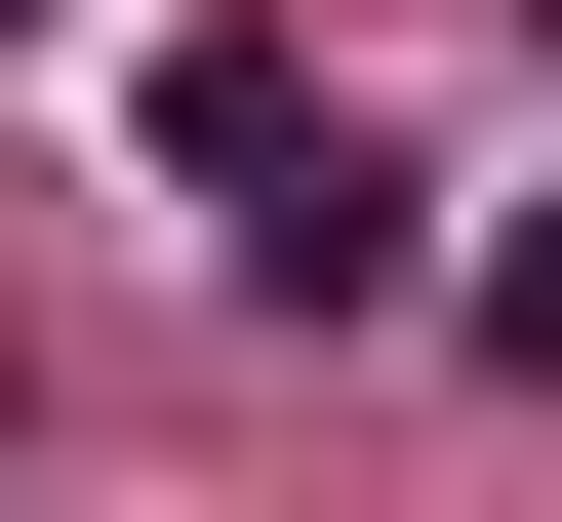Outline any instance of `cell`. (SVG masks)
<instances>
[{
	"mask_svg": "<svg viewBox=\"0 0 562 522\" xmlns=\"http://www.w3.org/2000/svg\"><path fill=\"white\" fill-rule=\"evenodd\" d=\"M161 201H201L241 322H402V162H362L322 41H161Z\"/></svg>",
	"mask_w": 562,
	"mask_h": 522,
	"instance_id": "cell-1",
	"label": "cell"
},
{
	"mask_svg": "<svg viewBox=\"0 0 562 522\" xmlns=\"http://www.w3.org/2000/svg\"><path fill=\"white\" fill-rule=\"evenodd\" d=\"M0 41H41V0H0Z\"/></svg>",
	"mask_w": 562,
	"mask_h": 522,
	"instance_id": "cell-3",
	"label": "cell"
},
{
	"mask_svg": "<svg viewBox=\"0 0 562 522\" xmlns=\"http://www.w3.org/2000/svg\"><path fill=\"white\" fill-rule=\"evenodd\" d=\"M482 362H522V402H562V201H522V242H482Z\"/></svg>",
	"mask_w": 562,
	"mask_h": 522,
	"instance_id": "cell-2",
	"label": "cell"
}]
</instances>
